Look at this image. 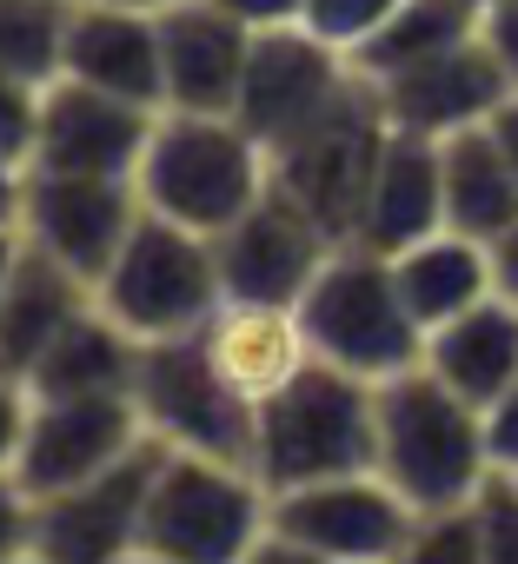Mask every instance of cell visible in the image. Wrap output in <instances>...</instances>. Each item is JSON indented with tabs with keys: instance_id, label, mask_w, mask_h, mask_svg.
I'll list each match as a JSON object with an SVG mask.
<instances>
[{
	"instance_id": "6da1fadb",
	"label": "cell",
	"mask_w": 518,
	"mask_h": 564,
	"mask_svg": "<svg viewBox=\"0 0 518 564\" xmlns=\"http://www.w3.org/2000/svg\"><path fill=\"white\" fill-rule=\"evenodd\" d=\"M373 471L412 511L465 505L492 478L485 412L472 399H458L425 366H406V372L379 379L373 386Z\"/></svg>"
},
{
	"instance_id": "7a4b0ae2",
	"label": "cell",
	"mask_w": 518,
	"mask_h": 564,
	"mask_svg": "<svg viewBox=\"0 0 518 564\" xmlns=\"http://www.w3.org/2000/svg\"><path fill=\"white\" fill-rule=\"evenodd\" d=\"M140 199L160 219H180L206 239H219L259 193L273 186V153L259 133H246L233 113H186L160 107V127L140 160Z\"/></svg>"
},
{
	"instance_id": "3957f363",
	"label": "cell",
	"mask_w": 518,
	"mask_h": 564,
	"mask_svg": "<svg viewBox=\"0 0 518 564\" xmlns=\"http://www.w3.org/2000/svg\"><path fill=\"white\" fill-rule=\"evenodd\" d=\"M252 471L267 491L373 471V379L306 359L252 405Z\"/></svg>"
},
{
	"instance_id": "277c9868",
	"label": "cell",
	"mask_w": 518,
	"mask_h": 564,
	"mask_svg": "<svg viewBox=\"0 0 518 564\" xmlns=\"http://www.w3.org/2000/svg\"><path fill=\"white\" fill-rule=\"evenodd\" d=\"M300 333L313 346V359L339 366V372H359V379H392L406 366L425 359V326L412 319L399 279H392V259L359 246V239H339L326 252V265L313 272V286L300 293Z\"/></svg>"
},
{
	"instance_id": "5b68a950",
	"label": "cell",
	"mask_w": 518,
	"mask_h": 564,
	"mask_svg": "<svg viewBox=\"0 0 518 564\" xmlns=\"http://www.w3.org/2000/svg\"><path fill=\"white\" fill-rule=\"evenodd\" d=\"M273 491L259 485L246 458H213V452H153V485H147V524H140V557H180V564H219V557H252L267 538Z\"/></svg>"
},
{
	"instance_id": "8992f818",
	"label": "cell",
	"mask_w": 518,
	"mask_h": 564,
	"mask_svg": "<svg viewBox=\"0 0 518 564\" xmlns=\"http://www.w3.org/2000/svg\"><path fill=\"white\" fill-rule=\"evenodd\" d=\"M94 306L127 326L140 346L147 339H173V333H199L219 306H226V279H219V252L206 232L140 213V226L127 232V246L114 252V265L94 279Z\"/></svg>"
},
{
	"instance_id": "52a82bcc",
	"label": "cell",
	"mask_w": 518,
	"mask_h": 564,
	"mask_svg": "<svg viewBox=\"0 0 518 564\" xmlns=\"http://www.w3.org/2000/svg\"><path fill=\"white\" fill-rule=\"evenodd\" d=\"M412 524H419V511L379 471H339V478L273 491L267 538H259L252 557H293V564H313V557H333V564L406 557Z\"/></svg>"
},
{
	"instance_id": "ba28073f",
	"label": "cell",
	"mask_w": 518,
	"mask_h": 564,
	"mask_svg": "<svg viewBox=\"0 0 518 564\" xmlns=\"http://www.w3.org/2000/svg\"><path fill=\"white\" fill-rule=\"evenodd\" d=\"M133 405H140V425H147L153 445L213 452V458H246L252 465V399L213 366L206 326L140 346Z\"/></svg>"
},
{
	"instance_id": "9c48e42d",
	"label": "cell",
	"mask_w": 518,
	"mask_h": 564,
	"mask_svg": "<svg viewBox=\"0 0 518 564\" xmlns=\"http://www.w3.org/2000/svg\"><path fill=\"white\" fill-rule=\"evenodd\" d=\"M386 127L392 120H386L373 80L359 74V87L326 120H313L287 147H273V186L287 199H300L333 239H353L359 232V213H366V186H373L379 147H386Z\"/></svg>"
},
{
	"instance_id": "30bf717a",
	"label": "cell",
	"mask_w": 518,
	"mask_h": 564,
	"mask_svg": "<svg viewBox=\"0 0 518 564\" xmlns=\"http://www.w3.org/2000/svg\"><path fill=\"white\" fill-rule=\"evenodd\" d=\"M353 87H359V67L339 47H326L320 34H306V28H259L252 54H246V74H239L233 120L246 133H259L267 153H273L293 133H306L313 120H326Z\"/></svg>"
},
{
	"instance_id": "8fae6325",
	"label": "cell",
	"mask_w": 518,
	"mask_h": 564,
	"mask_svg": "<svg viewBox=\"0 0 518 564\" xmlns=\"http://www.w3.org/2000/svg\"><path fill=\"white\" fill-rule=\"evenodd\" d=\"M147 199L140 180H114V173H47L28 166V199H21V232L34 252L61 259L67 272H80L87 286L114 265V252L127 246V232L140 226Z\"/></svg>"
},
{
	"instance_id": "7c38bea8",
	"label": "cell",
	"mask_w": 518,
	"mask_h": 564,
	"mask_svg": "<svg viewBox=\"0 0 518 564\" xmlns=\"http://www.w3.org/2000/svg\"><path fill=\"white\" fill-rule=\"evenodd\" d=\"M140 445H147V425H140L133 392L34 399V405H28V432H21L14 478L28 485V498H54V491H67V485H87V478L114 471V465L133 458Z\"/></svg>"
},
{
	"instance_id": "4fadbf2b",
	"label": "cell",
	"mask_w": 518,
	"mask_h": 564,
	"mask_svg": "<svg viewBox=\"0 0 518 564\" xmlns=\"http://www.w3.org/2000/svg\"><path fill=\"white\" fill-rule=\"evenodd\" d=\"M339 239L280 186L259 193L219 239V279H226V300H259V306H300V293L313 286V272L326 265Z\"/></svg>"
},
{
	"instance_id": "5bb4252c",
	"label": "cell",
	"mask_w": 518,
	"mask_h": 564,
	"mask_svg": "<svg viewBox=\"0 0 518 564\" xmlns=\"http://www.w3.org/2000/svg\"><path fill=\"white\" fill-rule=\"evenodd\" d=\"M160 127V107H140L127 94L87 87L74 74H54L41 87V127H34V160L47 173H114L133 180L147 160V140Z\"/></svg>"
},
{
	"instance_id": "9a60e30c",
	"label": "cell",
	"mask_w": 518,
	"mask_h": 564,
	"mask_svg": "<svg viewBox=\"0 0 518 564\" xmlns=\"http://www.w3.org/2000/svg\"><path fill=\"white\" fill-rule=\"evenodd\" d=\"M153 438L120 458L114 471L67 485L54 498H34V557H140V524H147V485H153Z\"/></svg>"
},
{
	"instance_id": "2e32d148",
	"label": "cell",
	"mask_w": 518,
	"mask_h": 564,
	"mask_svg": "<svg viewBox=\"0 0 518 564\" xmlns=\"http://www.w3.org/2000/svg\"><path fill=\"white\" fill-rule=\"evenodd\" d=\"M373 94H379V107H386L392 127H412V133L445 140V133H458V127L492 120V107L511 94V80H505V67L492 61V47L472 34V41H458V47H445V54H432V61H412V67L373 80Z\"/></svg>"
},
{
	"instance_id": "e0dca14e",
	"label": "cell",
	"mask_w": 518,
	"mask_h": 564,
	"mask_svg": "<svg viewBox=\"0 0 518 564\" xmlns=\"http://www.w3.org/2000/svg\"><path fill=\"white\" fill-rule=\"evenodd\" d=\"M61 74L127 94L140 107H166V47H160V14L114 8V0H74L67 14V47Z\"/></svg>"
},
{
	"instance_id": "ac0fdd59",
	"label": "cell",
	"mask_w": 518,
	"mask_h": 564,
	"mask_svg": "<svg viewBox=\"0 0 518 564\" xmlns=\"http://www.w3.org/2000/svg\"><path fill=\"white\" fill-rule=\"evenodd\" d=\"M160 47H166V107L233 113L239 74L252 54L246 21H233L219 0H180V8L160 14Z\"/></svg>"
},
{
	"instance_id": "d6986e66",
	"label": "cell",
	"mask_w": 518,
	"mask_h": 564,
	"mask_svg": "<svg viewBox=\"0 0 518 564\" xmlns=\"http://www.w3.org/2000/svg\"><path fill=\"white\" fill-rule=\"evenodd\" d=\"M445 226V173H439V140L412 133V127H386L373 186H366V213H359V246L373 252H399L425 232Z\"/></svg>"
},
{
	"instance_id": "ffe728a7",
	"label": "cell",
	"mask_w": 518,
	"mask_h": 564,
	"mask_svg": "<svg viewBox=\"0 0 518 564\" xmlns=\"http://www.w3.org/2000/svg\"><path fill=\"white\" fill-rule=\"evenodd\" d=\"M419 366L439 372L458 399H472L485 412L505 386H518V300L511 293H485L458 319L432 326Z\"/></svg>"
},
{
	"instance_id": "44dd1931",
	"label": "cell",
	"mask_w": 518,
	"mask_h": 564,
	"mask_svg": "<svg viewBox=\"0 0 518 564\" xmlns=\"http://www.w3.org/2000/svg\"><path fill=\"white\" fill-rule=\"evenodd\" d=\"M87 306H94V286H87V279L28 246L21 265H14V279H8V293H0V372H14V379L28 386L34 359H41Z\"/></svg>"
},
{
	"instance_id": "7402d4cb",
	"label": "cell",
	"mask_w": 518,
	"mask_h": 564,
	"mask_svg": "<svg viewBox=\"0 0 518 564\" xmlns=\"http://www.w3.org/2000/svg\"><path fill=\"white\" fill-rule=\"evenodd\" d=\"M206 352H213V366L259 405L273 386H287L306 359H313V346H306V333H300V313L293 306H259V300H226L213 319H206Z\"/></svg>"
},
{
	"instance_id": "603a6c76",
	"label": "cell",
	"mask_w": 518,
	"mask_h": 564,
	"mask_svg": "<svg viewBox=\"0 0 518 564\" xmlns=\"http://www.w3.org/2000/svg\"><path fill=\"white\" fill-rule=\"evenodd\" d=\"M386 259H392V279H399V293H406V306H412V319L425 333L458 319L485 293H498L492 246L472 239V232H452V226H439V232H425V239H412V246H399Z\"/></svg>"
},
{
	"instance_id": "cb8c5ba5",
	"label": "cell",
	"mask_w": 518,
	"mask_h": 564,
	"mask_svg": "<svg viewBox=\"0 0 518 564\" xmlns=\"http://www.w3.org/2000/svg\"><path fill=\"white\" fill-rule=\"evenodd\" d=\"M439 173H445V226L498 246L518 226V166L492 140V127H458L439 140Z\"/></svg>"
},
{
	"instance_id": "d4e9b609",
	"label": "cell",
	"mask_w": 518,
	"mask_h": 564,
	"mask_svg": "<svg viewBox=\"0 0 518 564\" xmlns=\"http://www.w3.org/2000/svg\"><path fill=\"white\" fill-rule=\"evenodd\" d=\"M133 366H140V339L127 326H114L100 306H87L28 372L34 399H80V392H133Z\"/></svg>"
},
{
	"instance_id": "484cf974",
	"label": "cell",
	"mask_w": 518,
	"mask_h": 564,
	"mask_svg": "<svg viewBox=\"0 0 518 564\" xmlns=\"http://www.w3.org/2000/svg\"><path fill=\"white\" fill-rule=\"evenodd\" d=\"M472 34H478V8H472V0H406V8L353 54V67L366 80H386V74H399L412 61H432V54H445V47H458Z\"/></svg>"
},
{
	"instance_id": "4316f807",
	"label": "cell",
	"mask_w": 518,
	"mask_h": 564,
	"mask_svg": "<svg viewBox=\"0 0 518 564\" xmlns=\"http://www.w3.org/2000/svg\"><path fill=\"white\" fill-rule=\"evenodd\" d=\"M74 0H0V74L47 87L61 74Z\"/></svg>"
},
{
	"instance_id": "83f0119b",
	"label": "cell",
	"mask_w": 518,
	"mask_h": 564,
	"mask_svg": "<svg viewBox=\"0 0 518 564\" xmlns=\"http://www.w3.org/2000/svg\"><path fill=\"white\" fill-rule=\"evenodd\" d=\"M406 8V0H306V14H300V28L306 34H320L326 47H339L346 61L392 21Z\"/></svg>"
},
{
	"instance_id": "f1b7e54d",
	"label": "cell",
	"mask_w": 518,
	"mask_h": 564,
	"mask_svg": "<svg viewBox=\"0 0 518 564\" xmlns=\"http://www.w3.org/2000/svg\"><path fill=\"white\" fill-rule=\"evenodd\" d=\"M472 511H478L485 557H518V471H492L472 491Z\"/></svg>"
},
{
	"instance_id": "f546056e",
	"label": "cell",
	"mask_w": 518,
	"mask_h": 564,
	"mask_svg": "<svg viewBox=\"0 0 518 564\" xmlns=\"http://www.w3.org/2000/svg\"><path fill=\"white\" fill-rule=\"evenodd\" d=\"M34 127H41V87L0 74V160L28 166L34 160Z\"/></svg>"
},
{
	"instance_id": "4dcf8cb0",
	"label": "cell",
	"mask_w": 518,
	"mask_h": 564,
	"mask_svg": "<svg viewBox=\"0 0 518 564\" xmlns=\"http://www.w3.org/2000/svg\"><path fill=\"white\" fill-rule=\"evenodd\" d=\"M0 557H34V498L14 471H0Z\"/></svg>"
},
{
	"instance_id": "1f68e13d",
	"label": "cell",
	"mask_w": 518,
	"mask_h": 564,
	"mask_svg": "<svg viewBox=\"0 0 518 564\" xmlns=\"http://www.w3.org/2000/svg\"><path fill=\"white\" fill-rule=\"evenodd\" d=\"M485 452H492V471H518V386H505L485 405Z\"/></svg>"
},
{
	"instance_id": "d6a6232c",
	"label": "cell",
	"mask_w": 518,
	"mask_h": 564,
	"mask_svg": "<svg viewBox=\"0 0 518 564\" xmlns=\"http://www.w3.org/2000/svg\"><path fill=\"white\" fill-rule=\"evenodd\" d=\"M478 41L492 47V61L505 67V80L518 87V0H492L478 14Z\"/></svg>"
},
{
	"instance_id": "836d02e7",
	"label": "cell",
	"mask_w": 518,
	"mask_h": 564,
	"mask_svg": "<svg viewBox=\"0 0 518 564\" xmlns=\"http://www.w3.org/2000/svg\"><path fill=\"white\" fill-rule=\"evenodd\" d=\"M28 405H34V392H28V386H21L14 372H0V471H14V458H21Z\"/></svg>"
},
{
	"instance_id": "e575fe53",
	"label": "cell",
	"mask_w": 518,
	"mask_h": 564,
	"mask_svg": "<svg viewBox=\"0 0 518 564\" xmlns=\"http://www.w3.org/2000/svg\"><path fill=\"white\" fill-rule=\"evenodd\" d=\"M219 8H226L233 21H246V28L259 34V28H300L306 0H219Z\"/></svg>"
},
{
	"instance_id": "d590c367",
	"label": "cell",
	"mask_w": 518,
	"mask_h": 564,
	"mask_svg": "<svg viewBox=\"0 0 518 564\" xmlns=\"http://www.w3.org/2000/svg\"><path fill=\"white\" fill-rule=\"evenodd\" d=\"M21 199H28V166L0 160V226H21Z\"/></svg>"
},
{
	"instance_id": "8d00e7d4",
	"label": "cell",
	"mask_w": 518,
	"mask_h": 564,
	"mask_svg": "<svg viewBox=\"0 0 518 564\" xmlns=\"http://www.w3.org/2000/svg\"><path fill=\"white\" fill-rule=\"evenodd\" d=\"M485 127H492V140L505 147V160L518 166V87H511V94H505V100L492 107V120H485Z\"/></svg>"
},
{
	"instance_id": "74e56055",
	"label": "cell",
	"mask_w": 518,
	"mask_h": 564,
	"mask_svg": "<svg viewBox=\"0 0 518 564\" xmlns=\"http://www.w3.org/2000/svg\"><path fill=\"white\" fill-rule=\"evenodd\" d=\"M492 265H498V293H511V300H518V226L492 246Z\"/></svg>"
},
{
	"instance_id": "f35d334b",
	"label": "cell",
	"mask_w": 518,
	"mask_h": 564,
	"mask_svg": "<svg viewBox=\"0 0 518 564\" xmlns=\"http://www.w3.org/2000/svg\"><path fill=\"white\" fill-rule=\"evenodd\" d=\"M21 252H28V232H21V226H0V293H8V279H14Z\"/></svg>"
},
{
	"instance_id": "ab89813d",
	"label": "cell",
	"mask_w": 518,
	"mask_h": 564,
	"mask_svg": "<svg viewBox=\"0 0 518 564\" xmlns=\"http://www.w3.org/2000/svg\"><path fill=\"white\" fill-rule=\"evenodd\" d=\"M114 8H140V14H166V8H180V0H114Z\"/></svg>"
},
{
	"instance_id": "60d3db41",
	"label": "cell",
	"mask_w": 518,
	"mask_h": 564,
	"mask_svg": "<svg viewBox=\"0 0 518 564\" xmlns=\"http://www.w3.org/2000/svg\"><path fill=\"white\" fill-rule=\"evenodd\" d=\"M472 8H478V14H485V8H492V0H472Z\"/></svg>"
}]
</instances>
